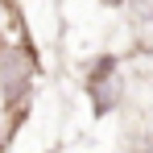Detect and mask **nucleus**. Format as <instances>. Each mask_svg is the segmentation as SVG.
<instances>
[{
    "mask_svg": "<svg viewBox=\"0 0 153 153\" xmlns=\"http://www.w3.org/2000/svg\"><path fill=\"white\" fill-rule=\"evenodd\" d=\"M87 91H91V112L95 116H108L116 112L120 100H124V75H120V58L103 54L91 62V75H87Z\"/></svg>",
    "mask_w": 153,
    "mask_h": 153,
    "instance_id": "1",
    "label": "nucleus"
},
{
    "mask_svg": "<svg viewBox=\"0 0 153 153\" xmlns=\"http://www.w3.org/2000/svg\"><path fill=\"white\" fill-rule=\"evenodd\" d=\"M29 91H33L29 54L21 50V46H13V50H4V58H0V100H4V108H13V112L25 116Z\"/></svg>",
    "mask_w": 153,
    "mask_h": 153,
    "instance_id": "2",
    "label": "nucleus"
},
{
    "mask_svg": "<svg viewBox=\"0 0 153 153\" xmlns=\"http://www.w3.org/2000/svg\"><path fill=\"white\" fill-rule=\"evenodd\" d=\"M0 58H4V33H0Z\"/></svg>",
    "mask_w": 153,
    "mask_h": 153,
    "instance_id": "3",
    "label": "nucleus"
},
{
    "mask_svg": "<svg viewBox=\"0 0 153 153\" xmlns=\"http://www.w3.org/2000/svg\"><path fill=\"white\" fill-rule=\"evenodd\" d=\"M145 153H153V141H149V145H145Z\"/></svg>",
    "mask_w": 153,
    "mask_h": 153,
    "instance_id": "4",
    "label": "nucleus"
}]
</instances>
